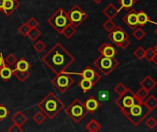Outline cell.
Wrapping results in <instances>:
<instances>
[{"mask_svg":"<svg viewBox=\"0 0 157 132\" xmlns=\"http://www.w3.org/2000/svg\"><path fill=\"white\" fill-rule=\"evenodd\" d=\"M75 61V58L60 42H57L41 57V62L54 74L65 72Z\"/></svg>","mask_w":157,"mask_h":132,"instance_id":"obj_1","label":"cell"},{"mask_svg":"<svg viewBox=\"0 0 157 132\" xmlns=\"http://www.w3.org/2000/svg\"><path fill=\"white\" fill-rule=\"evenodd\" d=\"M38 107L47 119L52 120L63 109L64 105L53 92H49L38 104Z\"/></svg>","mask_w":157,"mask_h":132,"instance_id":"obj_2","label":"cell"},{"mask_svg":"<svg viewBox=\"0 0 157 132\" xmlns=\"http://www.w3.org/2000/svg\"><path fill=\"white\" fill-rule=\"evenodd\" d=\"M151 110L146 107L144 101H141L127 111H125L123 115L132 122L133 126L138 127L144 121V119L149 116Z\"/></svg>","mask_w":157,"mask_h":132,"instance_id":"obj_3","label":"cell"},{"mask_svg":"<svg viewBox=\"0 0 157 132\" xmlns=\"http://www.w3.org/2000/svg\"><path fill=\"white\" fill-rule=\"evenodd\" d=\"M69 119L75 124H79L88 114L85 104L78 98L75 99L64 110Z\"/></svg>","mask_w":157,"mask_h":132,"instance_id":"obj_4","label":"cell"},{"mask_svg":"<svg viewBox=\"0 0 157 132\" xmlns=\"http://www.w3.org/2000/svg\"><path fill=\"white\" fill-rule=\"evenodd\" d=\"M48 24L56 30L59 34H62L63 29L70 24L67 13L64 11L63 7H59L49 18Z\"/></svg>","mask_w":157,"mask_h":132,"instance_id":"obj_5","label":"cell"},{"mask_svg":"<svg viewBox=\"0 0 157 132\" xmlns=\"http://www.w3.org/2000/svg\"><path fill=\"white\" fill-rule=\"evenodd\" d=\"M141 101L142 100L137 96V95L128 88L124 94L119 96V97L115 100V104L120 107L121 112L123 114L125 111H127L128 109H130Z\"/></svg>","mask_w":157,"mask_h":132,"instance_id":"obj_6","label":"cell"},{"mask_svg":"<svg viewBox=\"0 0 157 132\" xmlns=\"http://www.w3.org/2000/svg\"><path fill=\"white\" fill-rule=\"evenodd\" d=\"M52 84L59 93L63 94L74 85L75 79L70 75V74L62 72L55 74V76L52 79Z\"/></svg>","mask_w":157,"mask_h":132,"instance_id":"obj_7","label":"cell"},{"mask_svg":"<svg viewBox=\"0 0 157 132\" xmlns=\"http://www.w3.org/2000/svg\"><path fill=\"white\" fill-rule=\"evenodd\" d=\"M120 62L115 58H109L100 55L95 62L94 65L105 75L108 76L110 73H112L118 66Z\"/></svg>","mask_w":157,"mask_h":132,"instance_id":"obj_8","label":"cell"},{"mask_svg":"<svg viewBox=\"0 0 157 132\" xmlns=\"http://www.w3.org/2000/svg\"><path fill=\"white\" fill-rule=\"evenodd\" d=\"M67 16L70 21V24L75 26V28L81 26L88 17L86 12L78 5H74L71 9L67 12Z\"/></svg>","mask_w":157,"mask_h":132,"instance_id":"obj_9","label":"cell"},{"mask_svg":"<svg viewBox=\"0 0 157 132\" xmlns=\"http://www.w3.org/2000/svg\"><path fill=\"white\" fill-rule=\"evenodd\" d=\"M108 38H109V40L114 45L118 46L122 40H124L126 39H129L130 36H129V34L121 26H116L113 30H111L110 32H109Z\"/></svg>","mask_w":157,"mask_h":132,"instance_id":"obj_10","label":"cell"},{"mask_svg":"<svg viewBox=\"0 0 157 132\" xmlns=\"http://www.w3.org/2000/svg\"><path fill=\"white\" fill-rule=\"evenodd\" d=\"M78 75H80L82 78H86V79H88L92 82H94L96 85L99 82V80L101 79V76L100 74L94 69L92 68L91 66H86L84 68V70L78 74Z\"/></svg>","mask_w":157,"mask_h":132,"instance_id":"obj_11","label":"cell"},{"mask_svg":"<svg viewBox=\"0 0 157 132\" xmlns=\"http://www.w3.org/2000/svg\"><path fill=\"white\" fill-rule=\"evenodd\" d=\"M122 20L132 29H135L137 27H139L137 21V12L133 8L129 10V12L122 17Z\"/></svg>","mask_w":157,"mask_h":132,"instance_id":"obj_12","label":"cell"},{"mask_svg":"<svg viewBox=\"0 0 157 132\" xmlns=\"http://www.w3.org/2000/svg\"><path fill=\"white\" fill-rule=\"evenodd\" d=\"M98 52L100 53V55L109 58H115L116 55L118 54V51L116 47H114L112 44L108 42H104L102 45L98 47Z\"/></svg>","mask_w":157,"mask_h":132,"instance_id":"obj_13","label":"cell"},{"mask_svg":"<svg viewBox=\"0 0 157 132\" xmlns=\"http://www.w3.org/2000/svg\"><path fill=\"white\" fill-rule=\"evenodd\" d=\"M19 6H20V2L18 0H6L3 13L6 17H10Z\"/></svg>","mask_w":157,"mask_h":132,"instance_id":"obj_14","label":"cell"},{"mask_svg":"<svg viewBox=\"0 0 157 132\" xmlns=\"http://www.w3.org/2000/svg\"><path fill=\"white\" fill-rule=\"evenodd\" d=\"M84 104H85V107H86V108L88 114H89V113H91V114H92V113H95V112L98 111V108L100 107V102H99L95 96H90V97H88V98L86 100V102H85Z\"/></svg>","mask_w":157,"mask_h":132,"instance_id":"obj_15","label":"cell"},{"mask_svg":"<svg viewBox=\"0 0 157 132\" xmlns=\"http://www.w3.org/2000/svg\"><path fill=\"white\" fill-rule=\"evenodd\" d=\"M102 13L104 14L105 17H107L109 19H113L115 18L118 14H119V9L115 6L114 4L110 3L103 10H102Z\"/></svg>","mask_w":157,"mask_h":132,"instance_id":"obj_16","label":"cell"},{"mask_svg":"<svg viewBox=\"0 0 157 132\" xmlns=\"http://www.w3.org/2000/svg\"><path fill=\"white\" fill-rule=\"evenodd\" d=\"M156 85L157 83L155 82V80L153 77H151L150 75L145 76V77L142 80V82L140 83L141 87L146 89V90L149 91V92H151V91L156 86Z\"/></svg>","mask_w":157,"mask_h":132,"instance_id":"obj_17","label":"cell"},{"mask_svg":"<svg viewBox=\"0 0 157 132\" xmlns=\"http://www.w3.org/2000/svg\"><path fill=\"white\" fill-rule=\"evenodd\" d=\"M28 117L22 112V111H17L15 115H13L11 117V121L12 123L17 124L19 126H23L24 124H26V122L28 121Z\"/></svg>","mask_w":157,"mask_h":132,"instance_id":"obj_18","label":"cell"},{"mask_svg":"<svg viewBox=\"0 0 157 132\" xmlns=\"http://www.w3.org/2000/svg\"><path fill=\"white\" fill-rule=\"evenodd\" d=\"M12 76H13V69H11L10 66L5 64L0 70V78L4 82H8Z\"/></svg>","mask_w":157,"mask_h":132,"instance_id":"obj_19","label":"cell"},{"mask_svg":"<svg viewBox=\"0 0 157 132\" xmlns=\"http://www.w3.org/2000/svg\"><path fill=\"white\" fill-rule=\"evenodd\" d=\"M78 85H79V87L82 89L83 93L86 94V93H88V92L96 85V84H95L94 82L88 80V79L82 78V79L78 82Z\"/></svg>","mask_w":157,"mask_h":132,"instance_id":"obj_20","label":"cell"},{"mask_svg":"<svg viewBox=\"0 0 157 132\" xmlns=\"http://www.w3.org/2000/svg\"><path fill=\"white\" fill-rule=\"evenodd\" d=\"M30 69V64L29 62L24 59V58H21L19 60H17L16 65H15V68L13 70H16V71H29Z\"/></svg>","mask_w":157,"mask_h":132,"instance_id":"obj_21","label":"cell"},{"mask_svg":"<svg viewBox=\"0 0 157 132\" xmlns=\"http://www.w3.org/2000/svg\"><path fill=\"white\" fill-rule=\"evenodd\" d=\"M137 21H138L139 27H144L150 21V17L145 11L141 10L137 12Z\"/></svg>","mask_w":157,"mask_h":132,"instance_id":"obj_22","label":"cell"},{"mask_svg":"<svg viewBox=\"0 0 157 132\" xmlns=\"http://www.w3.org/2000/svg\"><path fill=\"white\" fill-rule=\"evenodd\" d=\"M13 76H15L19 82L23 83L30 76V72L29 71H16V70H13Z\"/></svg>","mask_w":157,"mask_h":132,"instance_id":"obj_23","label":"cell"},{"mask_svg":"<svg viewBox=\"0 0 157 132\" xmlns=\"http://www.w3.org/2000/svg\"><path fill=\"white\" fill-rule=\"evenodd\" d=\"M86 129L89 132H98L101 130V124L97 119H93L86 124Z\"/></svg>","mask_w":157,"mask_h":132,"instance_id":"obj_24","label":"cell"},{"mask_svg":"<svg viewBox=\"0 0 157 132\" xmlns=\"http://www.w3.org/2000/svg\"><path fill=\"white\" fill-rule=\"evenodd\" d=\"M144 102L146 105V107L151 110V112L157 107V98L153 95L148 96V97Z\"/></svg>","mask_w":157,"mask_h":132,"instance_id":"obj_25","label":"cell"},{"mask_svg":"<svg viewBox=\"0 0 157 132\" xmlns=\"http://www.w3.org/2000/svg\"><path fill=\"white\" fill-rule=\"evenodd\" d=\"M75 33H76V28H75V26H73L72 24H69V25L63 29V31L62 34H63L66 39L70 40Z\"/></svg>","mask_w":157,"mask_h":132,"instance_id":"obj_26","label":"cell"},{"mask_svg":"<svg viewBox=\"0 0 157 132\" xmlns=\"http://www.w3.org/2000/svg\"><path fill=\"white\" fill-rule=\"evenodd\" d=\"M41 36V31L37 28H32L29 29V32L28 34V38L31 40V41H36Z\"/></svg>","mask_w":157,"mask_h":132,"instance_id":"obj_27","label":"cell"},{"mask_svg":"<svg viewBox=\"0 0 157 132\" xmlns=\"http://www.w3.org/2000/svg\"><path fill=\"white\" fill-rule=\"evenodd\" d=\"M46 119H47V117H46L40 110L38 111V112L32 117V120H33L37 125H42V124L45 122Z\"/></svg>","mask_w":157,"mask_h":132,"instance_id":"obj_28","label":"cell"},{"mask_svg":"<svg viewBox=\"0 0 157 132\" xmlns=\"http://www.w3.org/2000/svg\"><path fill=\"white\" fill-rule=\"evenodd\" d=\"M137 3L136 0H119V4L121 6V8H124L126 10H130L132 8V6Z\"/></svg>","mask_w":157,"mask_h":132,"instance_id":"obj_29","label":"cell"},{"mask_svg":"<svg viewBox=\"0 0 157 132\" xmlns=\"http://www.w3.org/2000/svg\"><path fill=\"white\" fill-rule=\"evenodd\" d=\"M132 35H133V37H134L137 40H142L146 36V33H145V31L142 28V27H137L135 29H133Z\"/></svg>","mask_w":157,"mask_h":132,"instance_id":"obj_30","label":"cell"},{"mask_svg":"<svg viewBox=\"0 0 157 132\" xmlns=\"http://www.w3.org/2000/svg\"><path fill=\"white\" fill-rule=\"evenodd\" d=\"M17 58L16 55L13 54V53H9V54L5 58V63H6V65L10 66V67L15 66L16 63H17Z\"/></svg>","mask_w":157,"mask_h":132,"instance_id":"obj_31","label":"cell"},{"mask_svg":"<svg viewBox=\"0 0 157 132\" xmlns=\"http://www.w3.org/2000/svg\"><path fill=\"white\" fill-rule=\"evenodd\" d=\"M116 26H117V25H116V23L113 21V19H109V18L102 24L103 28H104L107 32H110L111 30H113L114 28H115Z\"/></svg>","mask_w":157,"mask_h":132,"instance_id":"obj_32","label":"cell"},{"mask_svg":"<svg viewBox=\"0 0 157 132\" xmlns=\"http://www.w3.org/2000/svg\"><path fill=\"white\" fill-rule=\"evenodd\" d=\"M33 48L38 53H41L46 49V44L42 40H36V42L33 44Z\"/></svg>","mask_w":157,"mask_h":132,"instance_id":"obj_33","label":"cell"},{"mask_svg":"<svg viewBox=\"0 0 157 132\" xmlns=\"http://www.w3.org/2000/svg\"><path fill=\"white\" fill-rule=\"evenodd\" d=\"M133 54H134V56L136 57V59H137V60H140V61H141V60L144 59L145 49H144V47L140 46V47H138V48L134 51Z\"/></svg>","mask_w":157,"mask_h":132,"instance_id":"obj_34","label":"cell"},{"mask_svg":"<svg viewBox=\"0 0 157 132\" xmlns=\"http://www.w3.org/2000/svg\"><path fill=\"white\" fill-rule=\"evenodd\" d=\"M156 51H155L154 48L149 47L145 50V54H144V59L148 62H152V59L154 58V56L155 55Z\"/></svg>","mask_w":157,"mask_h":132,"instance_id":"obj_35","label":"cell"},{"mask_svg":"<svg viewBox=\"0 0 157 132\" xmlns=\"http://www.w3.org/2000/svg\"><path fill=\"white\" fill-rule=\"evenodd\" d=\"M9 114H10V111L7 109V107H6V106H4L3 104H0V120L2 121L6 119Z\"/></svg>","mask_w":157,"mask_h":132,"instance_id":"obj_36","label":"cell"},{"mask_svg":"<svg viewBox=\"0 0 157 132\" xmlns=\"http://www.w3.org/2000/svg\"><path fill=\"white\" fill-rule=\"evenodd\" d=\"M127 87L125 86V85L123 83H119L115 87H114V91L118 94V96H121L122 94H124L127 91Z\"/></svg>","mask_w":157,"mask_h":132,"instance_id":"obj_37","label":"cell"},{"mask_svg":"<svg viewBox=\"0 0 157 132\" xmlns=\"http://www.w3.org/2000/svg\"><path fill=\"white\" fill-rule=\"evenodd\" d=\"M149 93H150L149 91H147L146 89H144V88L141 87V89H139V90H138V92L136 93V95H137V96H138L142 101H144V100L148 97Z\"/></svg>","mask_w":157,"mask_h":132,"instance_id":"obj_38","label":"cell"},{"mask_svg":"<svg viewBox=\"0 0 157 132\" xmlns=\"http://www.w3.org/2000/svg\"><path fill=\"white\" fill-rule=\"evenodd\" d=\"M145 125L148 127V129L150 130H154L155 128H156L157 126V120L155 119V118L154 117H150L146 119L145 121Z\"/></svg>","mask_w":157,"mask_h":132,"instance_id":"obj_39","label":"cell"},{"mask_svg":"<svg viewBox=\"0 0 157 132\" xmlns=\"http://www.w3.org/2000/svg\"><path fill=\"white\" fill-rule=\"evenodd\" d=\"M29 27L27 25V23H23L19 28H18V32H19V34H21L22 36H24V37H27L28 36V34H29Z\"/></svg>","mask_w":157,"mask_h":132,"instance_id":"obj_40","label":"cell"},{"mask_svg":"<svg viewBox=\"0 0 157 132\" xmlns=\"http://www.w3.org/2000/svg\"><path fill=\"white\" fill-rule=\"evenodd\" d=\"M27 25L29 27V28H37L38 26H39V24H40V22H39V20L38 19H36L34 17H30L27 22Z\"/></svg>","mask_w":157,"mask_h":132,"instance_id":"obj_41","label":"cell"},{"mask_svg":"<svg viewBox=\"0 0 157 132\" xmlns=\"http://www.w3.org/2000/svg\"><path fill=\"white\" fill-rule=\"evenodd\" d=\"M7 131L8 132H22V131H24V130H23V128H22L21 126H19V125H17V124H15V123H13V125H11V126L8 128Z\"/></svg>","mask_w":157,"mask_h":132,"instance_id":"obj_42","label":"cell"},{"mask_svg":"<svg viewBox=\"0 0 157 132\" xmlns=\"http://www.w3.org/2000/svg\"><path fill=\"white\" fill-rule=\"evenodd\" d=\"M130 45H131V41L129 40V39H126V40H122V41L118 45V47H120V48L122 49V50H125V49H127Z\"/></svg>","mask_w":157,"mask_h":132,"instance_id":"obj_43","label":"cell"},{"mask_svg":"<svg viewBox=\"0 0 157 132\" xmlns=\"http://www.w3.org/2000/svg\"><path fill=\"white\" fill-rule=\"evenodd\" d=\"M6 63H5V58L3 57V54L0 52V70H1V68L5 65Z\"/></svg>","mask_w":157,"mask_h":132,"instance_id":"obj_44","label":"cell"},{"mask_svg":"<svg viewBox=\"0 0 157 132\" xmlns=\"http://www.w3.org/2000/svg\"><path fill=\"white\" fill-rule=\"evenodd\" d=\"M6 0H0V12L4 11V6H5Z\"/></svg>","mask_w":157,"mask_h":132,"instance_id":"obj_45","label":"cell"},{"mask_svg":"<svg viewBox=\"0 0 157 132\" xmlns=\"http://www.w3.org/2000/svg\"><path fill=\"white\" fill-rule=\"evenodd\" d=\"M152 62H154L155 65H157V52L155 53V55L154 56V58L152 59Z\"/></svg>","mask_w":157,"mask_h":132,"instance_id":"obj_46","label":"cell"},{"mask_svg":"<svg viewBox=\"0 0 157 132\" xmlns=\"http://www.w3.org/2000/svg\"><path fill=\"white\" fill-rule=\"evenodd\" d=\"M93 1H94V2H95L96 4H99V3H101V2H102L103 0H93Z\"/></svg>","mask_w":157,"mask_h":132,"instance_id":"obj_47","label":"cell"},{"mask_svg":"<svg viewBox=\"0 0 157 132\" xmlns=\"http://www.w3.org/2000/svg\"><path fill=\"white\" fill-rule=\"evenodd\" d=\"M154 49H155V51L157 52V44L155 45V47H154Z\"/></svg>","mask_w":157,"mask_h":132,"instance_id":"obj_48","label":"cell"},{"mask_svg":"<svg viewBox=\"0 0 157 132\" xmlns=\"http://www.w3.org/2000/svg\"><path fill=\"white\" fill-rule=\"evenodd\" d=\"M155 34H156V35H157V28H155Z\"/></svg>","mask_w":157,"mask_h":132,"instance_id":"obj_49","label":"cell"},{"mask_svg":"<svg viewBox=\"0 0 157 132\" xmlns=\"http://www.w3.org/2000/svg\"><path fill=\"white\" fill-rule=\"evenodd\" d=\"M136 1H139V0H136Z\"/></svg>","mask_w":157,"mask_h":132,"instance_id":"obj_50","label":"cell"}]
</instances>
